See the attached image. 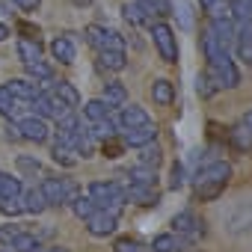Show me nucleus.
I'll return each instance as SVG.
<instances>
[{"label": "nucleus", "mask_w": 252, "mask_h": 252, "mask_svg": "<svg viewBox=\"0 0 252 252\" xmlns=\"http://www.w3.org/2000/svg\"><path fill=\"white\" fill-rule=\"evenodd\" d=\"M18 30L24 33V39H36V36H39V30H36L33 24H27V21H24V24H18Z\"/></svg>", "instance_id": "nucleus-49"}, {"label": "nucleus", "mask_w": 252, "mask_h": 252, "mask_svg": "<svg viewBox=\"0 0 252 252\" xmlns=\"http://www.w3.org/2000/svg\"><path fill=\"white\" fill-rule=\"evenodd\" d=\"M125 202H134L140 208H155L160 202V193L155 190V184H131L125 190Z\"/></svg>", "instance_id": "nucleus-8"}, {"label": "nucleus", "mask_w": 252, "mask_h": 252, "mask_svg": "<svg viewBox=\"0 0 252 252\" xmlns=\"http://www.w3.org/2000/svg\"><path fill=\"white\" fill-rule=\"evenodd\" d=\"M89 196L95 199V205L98 208H104V211H110V214H122V208H125V190L116 184V181H92L89 184Z\"/></svg>", "instance_id": "nucleus-1"}, {"label": "nucleus", "mask_w": 252, "mask_h": 252, "mask_svg": "<svg viewBox=\"0 0 252 252\" xmlns=\"http://www.w3.org/2000/svg\"><path fill=\"white\" fill-rule=\"evenodd\" d=\"M18 131H21V140H30V143H45L48 140V125L42 116H27L18 122Z\"/></svg>", "instance_id": "nucleus-9"}, {"label": "nucleus", "mask_w": 252, "mask_h": 252, "mask_svg": "<svg viewBox=\"0 0 252 252\" xmlns=\"http://www.w3.org/2000/svg\"><path fill=\"white\" fill-rule=\"evenodd\" d=\"M140 163H143V166L158 169V166L163 163V152H160L155 143H146V146H140Z\"/></svg>", "instance_id": "nucleus-23"}, {"label": "nucleus", "mask_w": 252, "mask_h": 252, "mask_svg": "<svg viewBox=\"0 0 252 252\" xmlns=\"http://www.w3.org/2000/svg\"><path fill=\"white\" fill-rule=\"evenodd\" d=\"M12 3L21 9V12H36L42 6V0H12Z\"/></svg>", "instance_id": "nucleus-47"}, {"label": "nucleus", "mask_w": 252, "mask_h": 252, "mask_svg": "<svg viewBox=\"0 0 252 252\" xmlns=\"http://www.w3.org/2000/svg\"><path fill=\"white\" fill-rule=\"evenodd\" d=\"M140 3L149 15H160V18L172 15V0H140Z\"/></svg>", "instance_id": "nucleus-33"}, {"label": "nucleus", "mask_w": 252, "mask_h": 252, "mask_svg": "<svg viewBox=\"0 0 252 252\" xmlns=\"http://www.w3.org/2000/svg\"><path fill=\"white\" fill-rule=\"evenodd\" d=\"M18 60H21V63L42 60V45H39V39H21V42H18Z\"/></svg>", "instance_id": "nucleus-21"}, {"label": "nucleus", "mask_w": 252, "mask_h": 252, "mask_svg": "<svg viewBox=\"0 0 252 252\" xmlns=\"http://www.w3.org/2000/svg\"><path fill=\"white\" fill-rule=\"evenodd\" d=\"M228 178H231V166L225 160H214V163L202 166L193 181H196V187H202V184H228Z\"/></svg>", "instance_id": "nucleus-5"}, {"label": "nucleus", "mask_w": 252, "mask_h": 252, "mask_svg": "<svg viewBox=\"0 0 252 252\" xmlns=\"http://www.w3.org/2000/svg\"><path fill=\"white\" fill-rule=\"evenodd\" d=\"M152 98H155V104H172L175 101V86L169 83V80H155V86H152Z\"/></svg>", "instance_id": "nucleus-22"}, {"label": "nucleus", "mask_w": 252, "mask_h": 252, "mask_svg": "<svg viewBox=\"0 0 252 252\" xmlns=\"http://www.w3.org/2000/svg\"><path fill=\"white\" fill-rule=\"evenodd\" d=\"M18 225H0V243H12L15 237H18Z\"/></svg>", "instance_id": "nucleus-46"}, {"label": "nucleus", "mask_w": 252, "mask_h": 252, "mask_svg": "<svg viewBox=\"0 0 252 252\" xmlns=\"http://www.w3.org/2000/svg\"><path fill=\"white\" fill-rule=\"evenodd\" d=\"M39 190L48 199V205H68L77 196V184L71 178H45Z\"/></svg>", "instance_id": "nucleus-2"}, {"label": "nucleus", "mask_w": 252, "mask_h": 252, "mask_svg": "<svg viewBox=\"0 0 252 252\" xmlns=\"http://www.w3.org/2000/svg\"><path fill=\"white\" fill-rule=\"evenodd\" d=\"M71 208H74V214L80 217V220H89L95 211H98V205H95V199L86 193V196H74L71 199Z\"/></svg>", "instance_id": "nucleus-26"}, {"label": "nucleus", "mask_w": 252, "mask_h": 252, "mask_svg": "<svg viewBox=\"0 0 252 252\" xmlns=\"http://www.w3.org/2000/svg\"><path fill=\"white\" fill-rule=\"evenodd\" d=\"M211 30H214V36L220 39V45L228 51V45L234 42V24H231V18H217V21H211Z\"/></svg>", "instance_id": "nucleus-17"}, {"label": "nucleus", "mask_w": 252, "mask_h": 252, "mask_svg": "<svg viewBox=\"0 0 252 252\" xmlns=\"http://www.w3.org/2000/svg\"><path fill=\"white\" fill-rule=\"evenodd\" d=\"M222 190H225V184H202V187H196V199L199 202H214Z\"/></svg>", "instance_id": "nucleus-39"}, {"label": "nucleus", "mask_w": 252, "mask_h": 252, "mask_svg": "<svg viewBox=\"0 0 252 252\" xmlns=\"http://www.w3.org/2000/svg\"><path fill=\"white\" fill-rule=\"evenodd\" d=\"M15 104H18V98H15L6 86H0V113H3L6 119H12V116H15V110H18Z\"/></svg>", "instance_id": "nucleus-36"}, {"label": "nucleus", "mask_w": 252, "mask_h": 252, "mask_svg": "<svg viewBox=\"0 0 252 252\" xmlns=\"http://www.w3.org/2000/svg\"><path fill=\"white\" fill-rule=\"evenodd\" d=\"M104 104L107 107H125L128 104V89H125V83H119V80L107 83L104 86Z\"/></svg>", "instance_id": "nucleus-15"}, {"label": "nucleus", "mask_w": 252, "mask_h": 252, "mask_svg": "<svg viewBox=\"0 0 252 252\" xmlns=\"http://www.w3.org/2000/svg\"><path fill=\"white\" fill-rule=\"evenodd\" d=\"M122 149H125V143L122 140H104V158H119L122 155Z\"/></svg>", "instance_id": "nucleus-44"}, {"label": "nucleus", "mask_w": 252, "mask_h": 252, "mask_svg": "<svg viewBox=\"0 0 252 252\" xmlns=\"http://www.w3.org/2000/svg\"><path fill=\"white\" fill-rule=\"evenodd\" d=\"M101 54V63L110 68V71H122L125 65H128V57H125V51H98Z\"/></svg>", "instance_id": "nucleus-27"}, {"label": "nucleus", "mask_w": 252, "mask_h": 252, "mask_svg": "<svg viewBox=\"0 0 252 252\" xmlns=\"http://www.w3.org/2000/svg\"><path fill=\"white\" fill-rule=\"evenodd\" d=\"M18 166L24 172H39V160H30V158H18Z\"/></svg>", "instance_id": "nucleus-48"}, {"label": "nucleus", "mask_w": 252, "mask_h": 252, "mask_svg": "<svg viewBox=\"0 0 252 252\" xmlns=\"http://www.w3.org/2000/svg\"><path fill=\"white\" fill-rule=\"evenodd\" d=\"M196 92H199L202 98H211V95H214L217 89H214V83H211V80H208V77L202 74V77H199V83H196Z\"/></svg>", "instance_id": "nucleus-45"}, {"label": "nucleus", "mask_w": 252, "mask_h": 252, "mask_svg": "<svg viewBox=\"0 0 252 252\" xmlns=\"http://www.w3.org/2000/svg\"><path fill=\"white\" fill-rule=\"evenodd\" d=\"M3 252H15V249H3Z\"/></svg>", "instance_id": "nucleus-55"}, {"label": "nucleus", "mask_w": 252, "mask_h": 252, "mask_svg": "<svg viewBox=\"0 0 252 252\" xmlns=\"http://www.w3.org/2000/svg\"><path fill=\"white\" fill-rule=\"evenodd\" d=\"M0 211H3L6 217H18V214L24 211L21 196H0Z\"/></svg>", "instance_id": "nucleus-38"}, {"label": "nucleus", "mask_w": 252, "mask_h": 252, "mask_svg": "<svg viewBox=\"0 0 252 252\" xmlns=\"http://www.w3.org/2000/svg\"><path fill=\"white\" fill-rule=\"evenodd\" d=\"M83 116H86L89 122H101V119L110 116V107L104 104V98H95V101H86V104H83Z\"/></svg>", "instance_id": "nucleus-25"}, {"label": "nucleus", "mask_w": 252, "mask_h": 252, "mask_svg": "<svg viewBox=\"0 0 252 252\" xmlns=\"http://www.w3.org/2000/svg\"><path fill=\"white\" fill-rule=\"evenodd\" d=\"M54 92L74 110V107H80V95H77V89L71 86V83H65V80H60V83H54Z\"/></svg>", "instance_id": "nucleus-31"}, {"label": "nucleus", "mask_w": 252, "mask_h": 252, "mask_svg": "<svg viewBox=\"0 0 252 252\" xmlns=\"http://www.w3.org/2000/svg\"><path fill=\"white\" fill-rule=\"evenodd\" d=\"M181 187H184V166L172 163V169H169V190H181Z\"/></svg>", "instance_id": "nucleus-42"}, {"label": "nucleus", "mask_w": 252, "mask_h": 252, "mask_svg": "<svg viewBox=\"0 0 252 252\" xmlns=\"http://www.w3.org/2000/svg\"><path fill=\"white\" fill-rule=\"evenodd\" d=\"M21 202H24V211H27V214H42V211L48 208V199L42 196V190H39V187H36V190L21 193Z\"/></svg>", "instance_id": "nucleus-19"}, {"label": "nucleus", "mask_w": 252, "mask_h": 252, "mask_svg": "<svg viewBox=\"0 0 252 252\" xmlns=\"http://www.w3.org/2000/svg\"><path fill=\"white\" fill-rule=\"evenodd\" d=\"M6 89H9L18 101H33L36 95H42V86H39V83H33V80H21V77L9 80V83H6Z\"/></svg>", "instance_id": "nucleus-12"}, {"label": "nucleus", "mask_w": 252, "mask_h": 252, "mask_svg": "<svg viewBox=\"0 0 252 252\" xmlns=\"http://www.w3.org/2000/svg\"><path fill=\"white\" fill-rule=\"evenodd\" d=\"M237 57H240L243 63H252V39L237 36Z\"/></svg>", "instance_id": "nucleus-43"}, {"label": "nucleus", "mask_w": 252, "mask_h": 252, "mask_svg": "<svg viewBox=\"0 0 252 252\" xmlns=\"http://www.w3.org/2000/svg\"><path fill=\"white\" fill-rule=\"evenodd\" d=\"M24 187H21V178H12V175H0V196H21Z\"/></svg>", "instance_id": "nucleus-37"}, {"label": "nucleus", "mask_w": 252, "mask_h": 252, "mask_svg": "<svg viewBox=\"0 0 252 252\" xmlns=\"http://www.w3.org/2000/svg\"><path fill=\"white\" fill-rule=\"evenodd\" d=\"M234 36H243V39H252V21H246V24H240V33H234Z\"/></svg>", "instance_id": "nucleus-51"}, {"label": "nucleus", "mask_w": 252, "mask_h": 252, "mask_svg": "<svg viewBox=\"0 0 252 252\" xmlns=\"http://www.w3.org/2000/svg\"><path fill=\"white\" fill-rule=\"evenodd\" d=\"M155 137H158V128H155L152 119L146 125H137V128H122V143L125 146H134V149H140L146 143H155Z\"/></svg>", "instance_id": "nucleus-6"}, {"label": "nucleus", "mask_w": 252, "mask_h": 252, "mask_svg": "<svg viewBox=\"0 0 252 252\" xmlns=\"http://www.w3.org/2000/svg\"><path fill=\"white\" fill-rule=\"evenodd\" d=\"M71 152L80 155V158H92L95 155V140L89 137V131H74V140H71Z\"/></svg>", "instance_id": "nucleus-18"}, {"label": "nucleus", "mask_w": 252, "mask_h": 252, "mask_svg": "<svg viewBox=\"0 0 252 252\" xmlns=\"http://www.w3.org/2000/svg\"><path fill=\"white\" fill-rule=\"evenodd\" d=\"M155 178H158V169H152V166L137 163L131 169V184H155Z\"/></svg>", "instance_id": "nucleus-34"}, {"label": "nucleus", "mask_w": 252, "mask_h": 252, "mask_svg": "<svg viewBox=\"0 0 252 252\" xmlns=\"http://www.w3.org/2000/svg\"><path fill=\"white\" fill-rule=\"evenodd\" d=\"M172 225H175V231H178V234H184L187 240H193V237H199V234L205 231V222H202L193 211H181V214H175Z\"/></svg>", "instance_id": "nucleus-10"}, {"label": "nucleus", "mask_w": 252, "mask_h": 252, "mask_svg": "<svg viewBox=\"0 0 252 252\" xmlns=\"http://www.w3.org/2000/svg\"><path fill=\"white\" fill-rule=\"evenodd\" d=\"M240 122L246 125V128H252V110H249V113H243V119H240Z\"/></svg>", "instance_id": "nucleus-52"}, {"label": "nucleus", "mask_w": 252, "mask_h": 252, "mask_svg": "<svg viewBox=\"0 0 252 252\" xmlns=\"http://www.w3.org/2000/svg\"><path fill=\"white\" fill-rule=\"evenodd\" d=\"M113 131H116V122H110V116H107V119H101V122H92L89 137L104 143V140H110V137H113Z\"/></svg>", "instance_id": "nucleus-29"}, {"label": "nucleus", "mask_w": 252, "mask_h": 252, "mask_svg": "<svg viewBox=\"0 0 252 252\" xmlns=\"http://www.w3.org/2000/svg\"><path fill=\"white\" fill-rule=\"evenodd\" d=\"M71 155H74V152H71L68 146H63V143H57V146H54V160H57V163H63V166H68V169L77 163V158H71Z\"/></svg>", "instance_id": "nucleus-41"}, {"label": "nucleus", "mask_w": 252, "mask_h": 252, "mask_svg": "<svg viewBox=\"0 0 252 252\" xmlns=\"http://www.w3.org/2000/svg\"><path fill=\"white\" fill-rule=\"evenodd\" d=\"M24 65H27V71H30L36 80H42V83H51L54 71H51V65H48V63H42V60H33V63H24Z\"/></svg>", "instance_id": "nucleus-35"}, {"label": "nucleus", "mask_w": 252, "mask_h": 252, "mask_svg": "<svg viewBox=\"0 0 252 252\" xmlns=\"http://www.w3.org/2000/svg\"><path fill=\"white\" fill-rule=\"evenodd\" d=\"M113 252H149V249L140 240H134V237H119L113 243Z\"/></svg>", "instance_id": "nucleus-40"}, {"label": "nucleus", "mask_w": 252, "mask_h": 252, "mask_svg": "<svg viewBox=\"0 0 252 252\" xmlns=\"http://www.w3.org/2000/svg\"><path fill=\"white\" fill-rule=\"evenodd\" d=\"M202 48H205V57H208V60H217V57L225 51V48L220 45V39L214 36V30H211V27L202 33Z\"/></svg>", "instance_id": "nucleus-30"}, {"label": "nucleus", "mask_w": 252, "mask_h": 252, "mask_svg": "<svg viewBox=\"0 0 252 252\" xmlns=\"http://www.w3.org/2000/svg\"><path fill=\"white\" fill-rule=\"evenodd\" d=\"M9 249H15V252H36L39 249V237L27 234V231H18V237L9 243Z\"/></svg>", "instance_id": "nucleus-32"}, {"label": "nucleus", "mask_w": 252, "mask_h": 252, "mask_svg": "<svg viewBox=\"0 0 252 252\" xmlns=\"http://www.w3.org/2000/svg\"><path fill=\"white\" fill-rule=\"evenodd\" d=\"M6 140H9V143H18V140H21L18 125H6Z\"/></svg>", "instance_id": "nucleus-50"}, {"label": "nucleus", "mask_w": 252, "mask_h": 252, "mask_svg": "<svg viewBox=\"0 0 252 252\" xmlns=\"http://www.w3.org/2000/svg\"><path fill=\"white\" fill-rule=\"evenodd\" d=\"M228 9H231V18L237 24L252 21V0H228Z\"/></svg>", "instance_id": "nucleus-24"}, {"label": "nucleus", "mask_w": 252, "mask_h": 252, "mask_svg": "<svg viewBox=\"0 0 252 252\" xmlns=\"http://www.w3.org/2000/svg\"><path fill=\"white\" fill-rule=\"evenodd\" d=\"M228 143L237 149V152H249L252 149V128H246V125H234V128L228 131Z\"/></svg>", "instance_id": "nucleus-16"}, {"label": "nucleus", "mask_w": 252, "mask_h": 252, "mask_svg": "<svg viewBox=\"0 0 252 252\" xmlns=\"http://www.w3.org/2000/svg\"><path fill=\"white\" fill-rule=\"evenodd\" d=\"M149 122V113L143 110V107H122V113H119V128H137V125H146Z\"/></svg>", "instance_id": "nucleus-13"}, {"label": "nucleus", "mask_w": 252, "mask_h": 252, "mask_svg": "<svg viewBox=\"0 0 252 252\" xmlns=\"http://www.w3.org/2000/svg\"><path fill=\"white\" fill-rule=\"evenodd\" d=\"M125 21H128V24H134V27H140V24H149L152 21V15L143 9V3H140V0H137V3H125Z\"/></svg>", "instance_id": "nucleus-20"}, {"label": "nucleus", "mask_w": 252, "mask_h": 252, "mask_svg": "<svg viewBox=\"0 0 252 252\" xmlns=\"http://www.w3.org/2000/svg\"><path fill=\"white\" fill-rule=\"evenodd\" d=\"M184 243H190L184 234H158L152 249L155 252H178V249H184Z\"/></svg>", "instance_id": "nucleus-14"}, {"label": "nucleus", "mask_w": 252, "mask_h": 252, "mask_svg": "<svg viewBox=\"0 0 252 252\" xmlns=\"http://www.w3.org/2000/svg\"><path fill=\"white\" fill-rule=\"evenodd\" d=\"M205 12L211 15V21L217 18H231V9H228V0H202Z\"/></svg>", "instance_id": "nucleus-28"}, {"label": "nucleus", "mask_w": 252, "mask_h": 252, "mask_svg": "<svg viewBox=\"0 0 252 252\" xmlns=\"http://www.w3.org/2000/svg\"><path fill=\"white\" fill-rule=\"evenodd\" d=\"M51 54H54V60H60L63 65H71V63L77 60V51H74V42H71L68 36H57V39L51 42Z\"/></svg>", "instance_id": "nucleus-11"}, {"label": "nucleus", "mask_w": 252, "mask_h": 252, "mask_svg": "<svg viewBox=\"0 0 252 252\" xmlns=\"http://www.w3.org/2000/svg\"><path fill=\"white\" fill-rule=\"evenodd\" d=\"M45 252H68L65 246H51V249H45Z\"/></svg>", "instance_id": "nucleus-54"}, {"label": "nucleus", "mask_w": 252, "mask_h": 252, "mask_svg": "<svg viewBox=\"0 0 252 252\" xmlns=\"http://www.w3.org/2000/svg\"><path fill=\"white\" fill-rule=\"evenodd\" d=\"M86 42L95 48V51H125V42H122V36L119 33H113V30H104V27H98V24H92V27H86Z\"/></svg>", "instance_id": "nucleus-4"}, {"label": "nucleus", "mask_w": 252, "mask_h": 252, "mask_svg": "<svg viewBox=\"0 0 252 252\" xmlns=\"http://www.w3.org/2000/svg\"><path fill=\"white\" fill-rule=\"evenodd\" d=\"M152 36H155L158 54H160L166 63H178V39H175L172 27H169V24H155V27H152Z\"/></svg>", "instance_id": "nucleus-3"}, {"label": "nucleus", "mask_w": 252, "mask_h": 252, "mask_svg": "<svg viewBox=\"0 0 252 252\" xmlns=\"http://www.w3.org/2000/svg\"><path fill=\"white\" fill-rule=\"evenodd\" d=\"M86 222V228H89V234L92 237H107V234H113L116 231V222H119V217L116 214H110V211H104V208H98L89 220H83Z\"/></svg>", "instance_id": "nucleus-7"}, {"label": "nucleus", "mask_w": 252, "mask_h": 252, "mask_svg": "<svg viewBox=\"0 0 252 252\" xmlns=\"http://www.w3.org/2000/svg\"><path fill=\"white\" fill-rule=\"evenodd\" d=\"M6 36H9V27H6V24H0V42H3Z\"/></svg>", "instance_id": "nucleus-53"}]
</instances>
